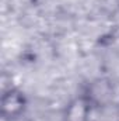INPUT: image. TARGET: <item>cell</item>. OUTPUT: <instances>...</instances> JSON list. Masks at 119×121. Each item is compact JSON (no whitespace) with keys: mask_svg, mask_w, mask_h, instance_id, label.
I'll use <instances>...</instances> for the list:
<instances>
[{"mask_svg":"<svg viewBox=\"0 0 119 121\" xmlns=\"http://www.w3.org/2000/svg\"><path fill=\"white\" fill-rule=\"evenodd\" d=\"M28 108V99L25 93L16 87L10 86L3 89L0 97V118L7 121H18Z\"/></svg>","mask_w":119,"mask_h":121,"instance_id":"cell-1","label":"cell"},{"mask_svg":"<svg viewBox=\"0 0 119 121\" xmlns=\"http://www.w3.org/2000/svg\"><path fill=\"white\" fill-rule=\"evenodd\" d=\"M83 93L87 96L94 108H104L108 107L116 94L115 83L108 76H98L84 86Z\"/></svg>","mask_w":119,"mask_h":121,"instance_id":"cell-2","label":"cell"},{"mask_svg":"<svg viewBox=\"0 0 119 121\" xmlns=\"http://www.w3.org/2000/svg\"><path fill=\"white\" fill-rule=\"evenodd\" d=\"M94 110L91 101L81 91L66 103L62 111V121H90Z\"/></svg>","mask_w":119,"mask_h":121,"instance_id":"cell-3","label":"cell"},{"mask_svg":"<svg viewBox=\"0 0 119 121\" xmlns=\"http://www.w3.org/2000/svg\"><path fill=\"white\" fill-rule=\"evenodd\" d=\"M97 6L108 17L119 16V0H97Z\"/></svg>","mask_w":119,"mask_h":121,"instance_id":"cell-4","label":"cell"}]
</instances>
